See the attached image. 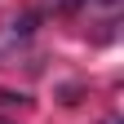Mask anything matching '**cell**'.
Listing matches in <instances>:
<instances>
[{
  "label": "cell",
  "mask_w": 124,
  "mask_h": 124,
  "mask_svg": "<svg viewBox=\"0 0 124 124\" xmlns=\"http://www.w3.org/2000/svg\"><path fill=\"white\" fill-rule=\"evenodd\" d=\"M80 0H53V9H75Z\"/></svg>",
  "instance_id": "1"
},
{
  "label": "cell",
  "mask_w": 124,
  "mask_h": 124,
  "mask_svg": "<svg viewBox=\"0 0 124 124\" xmlns=\"http://www.w3.org/2000/svg\"><path fill=\"white\" fill-rule=\"evenodd\" d=\"M102 5H115V0H102Z\"/></svg>",
  "instance_id": "2"
}]
</instances>
